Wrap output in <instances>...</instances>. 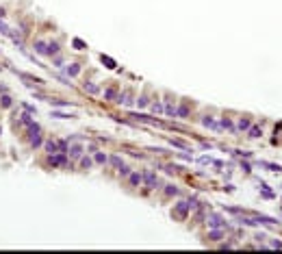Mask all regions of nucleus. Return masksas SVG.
I'll return each instance as SVG.
<instances>
[{"instance_id": "31", "label": "nucleus", "mask_w": 282, "mask_h": 254, "mask_svg": "<svg viewBox=\"0 0 282 254\" xmlns=\"http://www.w3.org/2000/svg\"><path fill=\"white\" fill-rule=\"evenodd\" d=\"M202 124H204V126H211V128H219V126L215 124V122H213L211 117H204V119H202Z\"/></svg>"}, {"instance_id": "21", "label": "nucleus", "mask_w": 282, "mask_h": 254, "mask_svg": "<svg viewBox=\"0 0 282 254\" xmlns=\"http://www.w3.org/2000/svg\"><path fill=\"white\" fill-rule=\"evenodd\" d=\"M59 143V152H65L68 154V139H61V141H57Z\"/></svg>"}, {"instance_id": "32", "label": "nucleus", "mask_w": 282, "mask_h": 254, "mask_svg": "<svg viewBox=\"0 0 282 254\" xmlns=\"http://www.w3.org/2000/svg\"><path fill=\"white\" fill-rule=\"evenodd\" d=\"M165 193H167V196H176V193H178V189H176V187H174V185H167Z\"/></svg>"}, {"instance_id": "16", "label": "nucleus", "mask_w": 282, "mask_h": 254, "mask_svg": "<svg viewBox=\"0 0 282 254\" xmlns=\"http://www.w3.org/2000/svg\"><path fill=\"white\" fill-rule=\"evenodd\" d=\"M115 96H117V89H115V87H109V89L104 91V98H106V100H113Z\"/></svg>"}, {"instance_id": "11", "label": "nucleus", "mask_w": 282, "mask_h": 254, "mask_svg": "<svg viewBox=\"0 0 282 254\" xmlns=\"http://www.w3.org/2000/svg\"><path fill=\"white\" fill-rule=\"evenodd\" d=\"M78 74H80V65H78V63L68 65V76H78Z\"/></svg>"}, {"instance_id": "25", "label": "nucleus", "mask_w": 282, "mask_h": 254, "mask_svg": "<svg viewBox=\"0 0 282 254\" xmlns=\"http://www.w3.org/2000/svg\"><path fill=\"white\" fill-rule=\"evenodd\" d=\"M211 226H226V224L221 222V217H217V215H213V217H211Z\"/></svg>"}, {"instance_id": "6", "label": "nucleus", "mask_w": 282, "mask_h": 254, "mask_svg": "<svg viewBox=\"0 0 282 254\" xmlns=\"http://www.w3.org/2000/svg\"><path fill=\"white\" fill-rule=\"evenodd\" d=\"M46 50H48V44L41 42V39H37V42H35V52H39V55H46Z\"/></svg>"}, {"instance_id": "5", "label": "nucleus", "mask_w": 282, "mask_h": 254, "mask_svg": "<svg viewBox=\"0 0 282 254\" xmlns=\"http://www.w3.org/2000/svg\"><path fill=\"white\" fill-rule=\"evenodd\" d=\"M187 115H189V106H187V102H182L178 109H176V117H180V119H184Z\"/></svg>"}, {"instance_id": "36", "label": "nucleus", "mask_w": 282, "mask_h": 254, "mask_svg": "<svg viewBox=\"0 0 282 254\" xmlns=\"http://www.w3.org/2000/svg\"><path fill=\"white\" fill-rule=\"evenodd\" d=\"M72 44H74V46H76L78 50H85V44H83V42H80V39H74V42H72Z\"/></svg>"}, {"instance_id": "33", "label": "nucleus", "mask_w": 282, "mask_h": 254, "mask_svg": "<svg viewBox=\"0 0 282 254\" xmlns=\"http://www.w3.org/2000/svg\"><path fill=\"white\" fill-rule=\"evenodd\" d=\"M152 111H154V113H163V104H161V102H154V104H152Z\"/></svg>"}, {"instance_id": "22", "label": "nucleus", "mask_w": 282, "mask_h": 254, "mask_svg": "<svg viewBox=\"0 0 282 254\" xmlns=\"http://www.w3.org/2000/svg\"><path fill=\"white\" fill-rule=\"evenodd\" d=\"M247 130H250V137H260V128L258 126H250Z\"/></svg>"}, {"instance_id": "39", "label": "nucleus", "mask_w": 282, "mask_h": 254, "mask_svg": "<svg viewBox=\"0 0 282 254\" xmlns=\"http://www.w3.org/2000/svg\"><path fill=\"white\" fill-rule=\"evenodd\" d=\"M5 18H7V11H5L2 7H0V20H5Z\"/></svg>"}, {"instance_id": "24", "label": "nucleus", "mask_w": 282, "mask_h": 254, "mask_svg": "<svg viewBox=\"0 0 282 254\" xmlns=\"http://www.w3.org/2000/svg\"><path fill=\"white\" fill-rule=\"evenodd\" d=\"M260 165H263V167H269L271 172H278V169H282L280 165H274V163H267V161H260Z\"/></svg>"}, {"instance_id": "38", "label": "nucleus", "mask_w": 282, "mask_h": 254, "mask_svg": "<svg viewBox=\"0 0 282 254\" xmlns=\"http://www.w3.org/2000/svg\"><path fill=\"white\" fill-rule=\"evenodd\" d=\"M137 104H139V106H145V104H148V98H145V96H141V98L137 100Z\"/></svg>"}, {"instance_id": "15", "label": "nucleus", "mask_w": 282, "mask_h": 254, "mask_svg": "<svg viewBox=\"0 0 282 254\" xmlns=\"http://www.w3.org/2000/svg\"><path fill=\"white\" fill-rule=\"evenodd\" d=\"M46 55H59V44H55V42H52V44H48V50H46Z\"/></svg>"}, {"instance_id": "14", "label": "nucleus", "mask_w": 282, "mask_h": 254, "mask_svg": "<svg viewBox=\"0 0 282 254\" xmlns=\"http://www.w3.org/2000/svg\"><path fill=\"white\" fill-rule=\"evenodd\" d=\"M102 63H106V68H109V70H115V68H117V63H115L111 57H106V55H102Z\"/></svg>"}, {"instance_id": "3", "label": "nucleus", "mask_w": 282, "mask_h": 254, "mask_svg": "<svg viewBox=\"0 0 282 254\" xmlns=\"http://www.w3.org/2000/svg\"><path fill=\"white\" fill-rule=\"evenodd\" d=\"M44 148H46L48 154H57V152H59V143L52 141V139H48V141H44Z\"/></svg>"}, {"instance_id": "23", "label": "nucleus", "mask_w": 282, "mask_h": 254, "mask_svg": "<svg viewBox=\"0 0 282 254\" xmlns=\"http://www.w3.org/2000/svg\"><path fill=\"white\" fill-rule=\"evenodd\" d=\"M221 126H224V128H228V130H234V124H232L228 117H224V119H221Z\"/></svg>"}, {"instance_id": "1", "label": "nucleus", "mask_w": 282, "mask_h": 254, "mask_svg": "<svg viewBox=\"0 0 282 254\" xmlns=\"http://www.w3.org/2000/svg\"><path fill=\"white\" fill-rule=\"evenodd\" d=\"M65 161H68V154H65V152H57V154H50V156H48V163H50L52 167L65 165Z\"/></svg>"}, {"instance_id": "10", "label": "nucleus", "mask_w": 282, "mask_h": 254, "mask_svg": "<svg viewBox=\"0 0 282 254\" xmlns=\"http://www.w3.org/2000/svg\"><path fill=\"white\" fill-rule=\"evenodd\" d=\"M20 122H22V124H24V126H26V128H31V126H33V124H35V119H33V117H31V115H28V113H24V115H22V117H20Z\"/></svg>"}, {"instance_id": "20", "label": "nucleus", "mask_w": 282, "mask_h": 254, "mask_svg": "<svg viewBox=\"0 0 282 254\" xmlns=\"http://www.w3.org/2000/svg\"><path fill=\"white\" fill-rule=\"evenodd\" d=\"M80 165H83L85 169H89V167L93 165V161H91V159H89V156H83V159H80Z\"/></svg>"}, {"instance_id": "18", "label": "nucleus", "mask_w": 282, "mask_h": 254, "mask_svg": "<svg viewBox=\"0 0 282 254\" xmlns=\"http://www.w3.org/2000/svg\"><path fill=\"white\" fill-rule=\"evenodd\" d=\"M0 104H2V106H5V109H9V106L13 104V100H11V96H7V93H5V96H2V98H0Z\"/></svg>"}, {"instance_id": "37", "label": "nucleus", "mask_w": 282, "mask_h": 254, "mask_svg": "<svg viewBox=\"0 0 282 254\" xmlns=\"http://www.w3.org/2000/svg\"><path fill=\"white\" fill-rule=\"evenodd\" d=\"M119 174H122V176H128V174H130V169H128L126 165H122V167H119Z\"/></svg>"}, {"instance_id": "17", "label": "nucleus", "mask_w": 282, "mask_h": 254, "mask_svg": "<svg viewBox=\"0 0 282 254\" xmlns=\"http://www.w3.org/2000/svg\"><path fill=\"white\" fill-rule=\"evenodd\" d=\"M93 161L96 163H100V165H104L109 159H106V154H102V152H96V156H93Z\"/></svg>"}, {"instance_id": "40", "label": "nucleus", "mask_w": 282, "mask_h": 254, "mask_svg": "<svg viewBox=\"0 0 282 254\" xmlns=\"http://www.w3.org/2000/svg\"><path fill=\"white\" fill-rule=\"evenodd\" d=\"M0 132H2V128H0Z\"/></svg>"}, {"instance_id": "29", "label": "nucleus", "mask_w": 282, "mask_h": 254, "mask_svg": "<svg viewBox=\"0 0 282 254\" xmlns=\"http://www.w3.org/2000/svg\"><path fill=\"white\" fill-rule=\"evenodd\" d=\"M109 161H111V163H113V165H115L117 169H119V167H122V165H124V163H122V159H119V156H111V159H109Z\"/></svg>"}, {"instance_id": "34", "label": "nucleus", "mask_w": 282, "mask_h": 254, "mask_svg": "<svg viewBox=\"0 0 282 254\" xmlns=\"http://www.w3.org/2000/svg\"><path fill=\"white\" fill-rule=\"evenodd\" d=\"M48 102H50V104H57V106H65V104H68L65 100H52V98H50Z\"/></svg>"}, {"instance_id": "4", "label": "nucleus", "mask_w": 282, "mask_h": 254, "mask_svg": "<svg viewBox=\"0 0 282 254\" xmlns=\"http://www.w3.org/2000/svg\"><path fill=\"white\" fill-rule=\"evenodd\" d=\"M80 154H83V145H72V148H68V156H72V159H80Z\"/></svg>"}, {"instance_id": "9", "label": "nucleus", "mask_w": 282, "mask_h": 254, "mask_svg": "<svg viewBox=\"0 0 282 254\" xmlns=\"http://www.w3.org/2000/svg\"><path fill=\"white\" fill-rule=\"evenodd\" d=\"M18 76H20V78H24V81H31V83H35V85H44V81H41V78H35V76H28V74H24V72H20Z\"/></svg>"}, {"instance_id": "30", "label": "nucleus", "mask_w": 282, "mask_h": 254, "mask_svg": "<svg viewBox=\"0 0 282 254\" xmlns=\"http://www.w3.org/2000/svg\"><path fill=\"white\" fill-rule=\"evenodd\" d=\"M0 33H2V35H11V28H9L2 20H0Z\"/></svg>"}, {"instance_id": "8", "label": "nucleus", "mask_w": 282, "mask_h": 254, "mask_svg": "<svg viewBox=\"0 0 282 254\" xmlns=\"http://www.w3.org/2000/svg\"><path fill=\"white\" fill-rule=\"evenodd\" d=\"M143 180H145L148 185H150V187H156V185H158V178L154 176V174H152V172H148V174H145V176H143Z\"/></svg>"}, {"instance_id": "7", "label": "nucleus", "mask_w": 282, "mask_h": 254, "mask_svg": "<svg viewBox=\"0 0 282 254\" xmlns=\"http://www.w3.org/2000/svg\"><path fill=\"white\" fill-rule=\"evenodd\" d=\"M128 178H130V185H132V187H137V185L143 182V176H141V174H137V172H135V174H128Z\"/></svg>"}, {"instance_id": "35", "label": "nucleus", "mask_w": 282, "mask_h": 254, "mask_svg": "<svg viewBox=\"0 0 282 254\" xmlns=\"http://www.w3.org/2000/svg\"><path fill=\"white\" fill-rule=\"evenodd\" d=\"M22 106H24V109H26V111H28V113H37V109H35V106H33V104H26V102H24Z\"/></svg>"}, {"instance_id": "26", "label": "nucleus", "mask_w": 282, "mask_h": 254, "mask_svg": "<svg viewBox=\"0 0 282 254\" xmlns=\"http://www.w3.org/2000/svg\"><path fill=\"white\" fill-rule=\"evenodd\" d=\"M85 91H87V93H98L100 87H98V85H85Z\"/></svg>"}, {"instance_id": "28", "label": "nucleus", "mask_w": 282, "mask_h": 254, "mask_svg": "<svg viewBox=\"0 0 282 254\" xmlns=\"http://www.w3.org/2000/svg\"><path fill=\"white\" fill-rule=\"evenodd\" d=\"M250 126H252V124H250V119H243V117H241V122H239V128H241V130H247Z\"/></svg>"}, {"instance_id": "27", "label": "nucleus", "mask_w": 282, "mask_h": 254, "mask_svg": "<svg viewBox=\"0 0 282 254\" xmlns=\"http://www.w3.org/2000/svg\"><path fill=\"white\" fill-rule=\"evenodd\" d=\"M167 115H174V117H176V106H171V104H165V109H163Z\"/></svg>"}, {"instance_id": "19", "label": "nucleus", "mask_w": 282, "mask_h": 254, "mask_svg": "<svg viewBox=\"0 0 282 254\" xmlns=\"http://www.w3.org/2000/svg\"><path fill=\"white\" fill-rule=\"evenodd\" d=\"M171 145H176V148H182V150H189V145H187L182 139H171Z\"/></svg>"}, {"instance_id": "13", "label": "nucleus", "mask_w": 282, "mask_h": 254, "mask_svg": "<svg viewBox=\"0 0 282 254\" xmlns=\"http://www.w3.org/2000/svg\"><path fill=\"white\" fill-rule=\"evenodd\" d=\"M117 102H122L124 106H128V104H132V100H130V93H128V91H124V93H122V96H119V98H117Z\"/></svg>"}, {"instance_id": "12", "label": "nucleus", "mask_w": 282, "mask_h": 254, "mask_svg": "<svg viewBox=\"0 0 282 254\" xmlns=\"http://www.w3.org/2000/svg\"><path fill=\"white\" fill-rule=\"evenodd\" d=\"M31 145H33V148H39V145H44V139L39 137V132H37V135H31Z\"/></svg>"}, {"instance_id": "2", "label": "nucleus", "mask_w": 282, "mask_h": 254, "mask_svg": "<svg viewBox=\"0 0 282 254\" xmlns=\"http://www.w3.org/2000/svg\"><path fill=\"white\" fill-rule=\"evenodd\" d=\"M191 211V204L189 202H178L176 204V215L178 217H187V213Z\"/></svg>"}]
</instances>
